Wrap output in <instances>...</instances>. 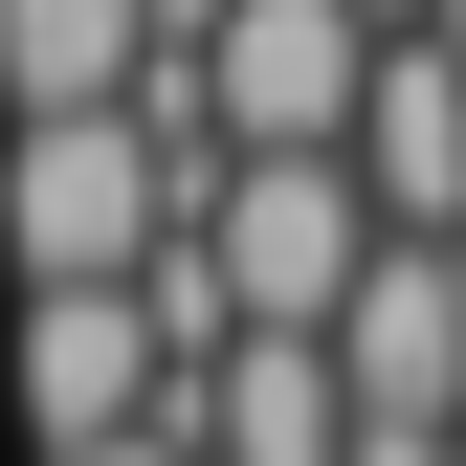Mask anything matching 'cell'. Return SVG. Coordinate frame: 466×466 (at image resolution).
I'll return each mask as SVG.
<instances>
[{
	"instance_id": "cell-1",
	"label": "cell",
	"mask_w": 466,
	"mask_h": 466,
	"mask_svg": "<svg viewBox=\"0 0 466 466\" xmlns=\"http://www.w3.org/2000/svg\"><path fill=\"white\" fill-rule=\"evenodd\" d=\"M200 111L156 89V111H67V134H0V267L23 289H156L178 267V222H200Z\"/></svg>"
},
{
	"instance_id": "cell-2",
	"label": "cell",
	"mask_w": 466,
	"mask_h": 466,
	"mask_svg": "<svg viewBox=\"0 0 466 466\" xmlns=\"http://www.w3.org/2000/svg\"><path fill=\"white\" fill-rule=\"evenodd\" d=\"M356 267H378L356 156H222L200 222H178V267H156V311H178V356H222V333H333Z\"/></svg>"
},
{
	"instance_id": "cell-3",
	"label": "cell",
	"mask_w": 466,
	"mask_h": 466,
	"mask_svg": "<svg viewBox=\"0 0 466 466\" xmlns=\"http://www.w3.org/2000/svg\"><path fill=\"white\" fill-rule=\"evenodd\" d=\"M178 111H200V156H356L378 23H356V0H222L200 67H178Z\"/></svg>"
},
{
	"instance_id": "cell-4",
	"label": "cell",
	"mask_w": 466,
	"mask_h": 466,
	"mask_svg": "<svg viewBox=\"0 0 466 466\" xmlns=\"http://www.w3.org/2000/svg\"><path fill=\"white\" fill-rule=\"evenodd\" d=\"M23 444L67 466V444H156V400H200V356H178V311L156 289H23Z\"/></svg>"
},
{
	"instance_id": "cell-5",
	"label": "cell",
	"mask_w": 466,
	"mask_h": 466,
	"mask_svg": "<svg viewBox=\"0 0 466 466\" xmlns=\"http://www.w3.org/2000/svg\"><path fill=\"white\" fill-rule=\"evenodd\" d=\"M333 400H356V444H444V422H466V267H444V245H378V267H356Z\"/></svg>"
},
{
	"instance_id": "cell-6",
	"label": "cell",
	"mask_w": 466,
	"mask_h": 466,
	"mask_svg": "<svg viewBox=\"0 0 466 466\" xmlns=\"http://www.w3.org/2000/svg\"><path fill=\"white\" fill-rule=\"evenodd\" d=\"M200 466H356V400H333V333H222L178 400Z\"/></svg>"
},
{
	"instance_id": "cell-7",
	"label": "cell",
	"mask_w": 466,
	"mask_h": 466,
	"mask_svg": "<svg viewBox=\"0 0 466 466\" xmlns=\"http://www.w3.org/2000/svg\"><path fill=\"white\" fill-rule=\"evenodd\" d=\"M356 200H378V245H466V67H444V45H378Z\"/></svg>"
},
{
	"instance_id": "cell-8",
	"label": "cell",
	"mask_w": 466,
	"mask_h": 466,
	"mask_svg": "<svg viewBox=\"0 0 466 466\" xmlns=\"http://www.w3.org/2000/svg\"><path fill=\"white\" fill-rule=\"evenodd\" d=\"M67 466H200V444H178V422H156V444H67Z\"/></svg>"
},
{
	"instance_id": "cell-9",
	"label": "cell",
	"mask_w": 466,
	"mask_h": 466,
	"mask_svg": "<svg viewBox=\"0 0 466 466\" xmlns=\"http://www.w3.org/2000/svg\"><path fill=\"white\" fill-rule=\"evenodd\" d=\"M356 23H378V45H422V23H444V0H356Z\"/></svg>"
},
{
	"instance_id": "cell-10",
	"label": "cell",
	"mask_w": 466,
	"mask_h": 466,
	"mask_svg": "<svg viewBox=\"0 0 466 466\" xmlns=\"http://www.w3.org/2000/svg\"><path fill=\"white\" fill-rule=\"evenodd\" d=\"M444 466H466V422H444Z\"/></svg>"
},
{
	"instance_id": "cell-11",
	"label": "cell",
	"mask_w": 466,
	"mask_h": 466,
	"mask_svg": "<svg viewBox=\"0 0 466 466\" xmlns=\"http://www.w3.org/2000/svg\"><path fill=\"white\" fill-rule=\"evenodd\" d=\"M444 267H466V245H444Z\"/></svg>"
}]
</instances>
